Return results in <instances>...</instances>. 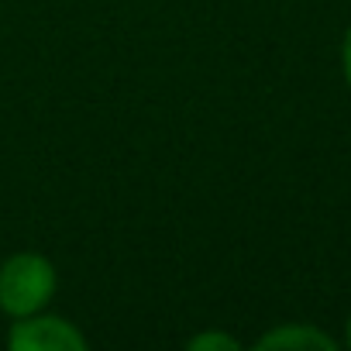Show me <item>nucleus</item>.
Returning <instances> with one entry per match:
<instances>
[{
	"label": "nucleus",
	"instance_id": "nucleus-3",
	"mask_svg": "<svg viewBox=\"0 0 351 351\" xmlns=\"http://www.w3.org/2000/svg\"><path fill=\"white\" fill-rule=\"evenodd\" d=\"M258 348H334V341L327 334H320L317 327H306V324H289V327H279L272 334H265L258 341Z\"/></svg>",
	"mask_w": 351,
	"mask_h": 351
},
{
	"label": "nucleus",
	"instance_id": "nucleus-6",
	"mask_svg": "<svg viewBox=\"0 0 351 351\" xmlns=\"http://www.w3.org/2000/svg\"><path fill=\"white\" fill-rule=\"evenodd\" d=\"M348 344H351V320H348Z\"/></svg>",
	"mask_w": 351,
	"mask_h": 351
},
{
	"label": "nucleus",
	"instance_id": "nucleus-2",
	"mask_svg": "<svg viewBox=\"0 0 351 351\" xmlns=\"http://www.w3.org/2000/svg\"><path fill=\"white\" fill-rule=\"evenodd\" d=\"M11 348L14 351H73V348H86V341L66 320L42 317V320H21V324H14Z\"/></svg>",
	"mask_w": 351,
	"mask_h": 351
},
{
	"label": "nucleus",
	"instance_id": "nucleus-4",
	"mask_svg": "<svg viewBox=\"0 0 351 351\" xmlns=\"http://www.w3.org/2000/svg\"><path fill=\"white\" fill-rule=\"evenodd\" d=\"M341 66H344V80H348V86H351V25H348V32H344V45H341Z\"/></svg>",
	"mask_w": 351,
	"mask_h": 351
},
{
	"label": "nucleus",
	"instance_id": "nucleus-5",
	"mask_svg": "<svg viewBox=\"0 0 351 351\" xmlns=\"http://www.w3.org/2000/svg\"><path fill=\"white\" fill-rule=\"evenodd\" d=\"M207 344H224V348H234V341H231V337H221V334H207V337L193 341V348H207Z\"/></svg>",
	"mask_w": 351,
	"mask_h": 351
},
{
	"label": "nucleus",
	"instance_id": "nucleus-1",
	"mask_svg": "<svg viewBox=\"0 0 351 351\" xmlns=\"http://www.w3.org/2000/svg\"><path fill=\"white\" fill-rule=\"evenodd\" d=\"M56 272L42 255H14L0 269V306L14 317H28L49 303Z\"/></svg>",
	"mask_w": 351,
	"mask_h": 351
}]
</instances>
